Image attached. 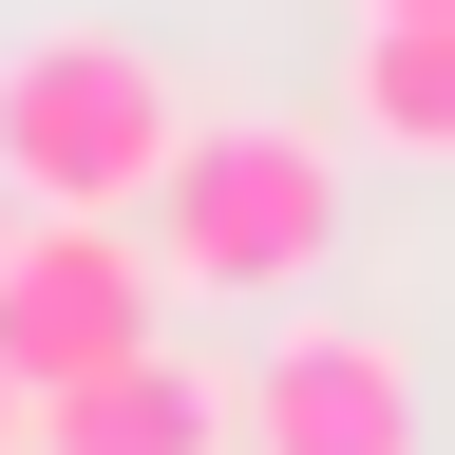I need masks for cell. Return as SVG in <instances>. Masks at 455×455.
I'll list each match as a JSON object with an SVG mask.
<instances>
[{"label": "cell", "mask_w": 455, "mask_h": 455, "mask_svg": "<svg viewBox=\"0 0 455 455\" xmlns=\"http://www.w3.org/2000/svg\"><path fill=\"white\" fill-rule=\"evenodd\" d=\"M152 209H171V284L266 304V284H323V247H341V152L304 114H209Z\"/></svg>", "instance_id": "cell-2"}, {"label": "cell", "mask_w": 455, "mask_h": 455, "mask_svg": "<svg viewBox=\"0 0 455 455\" xmlns=\"http://www.w3.org/2000/svg\"><path fill=\"white\" fill-rule=\"evenodd\" d=\"M38 455H247V379H209L190 341H152V361L38 398Z\"/></svg>", "instance_id": "cell-5"}, {"label": "cell", "mask_w": 455, "mask_h": 455, "mask_svg": "<svg viewBox=\"0 0 455 455\" xmlns=\"http://www.w3.org/2000/svg\"><path fill=\"white\" fill-rule=\"evenodd\" d=\"M341 133L398 171H455V20H361L341 57Z\"/></svg>", "instance_id": "cell-6"}, {"label": "cell", "mask_w": 455, "mask_h": 455, "mask_svg": "<svg viewBox=\"0 0 455 455\" xmlns=\"http://www.w3.org/2000/svg\"><path fill=\"white\" fill-rule=\"evenodd\" d=\"M361 20H455V0H361Z\"/></svg>", "instance_id": "cell-9"}, {"label": "cell", "mask_w": 455, "mask_h": 455, "mask_svg": "<svg viewBox=\"0 0 455 455\" xmlns=\"http://www.w3.org/2000/svg\"><path fill=\"white\" fill-rule=\"evenodd\" d=\"M0 455H38V379L20 361H0Z\"/></svg>", "instance_id": "cell-7"}, {"label": "cell", "mask_w": 455, "mask_h": 455, "mask_svg": "<svg viewBox=\"0 0 455 455\" xmlns=\"http://www.w3.org/2000/svg\"><path fill=\"white\" fill-rule=\"evenodd\" d=\"M247 455H436L398 323H284L247 361Z\"/></svg>", "instance_id": "cell-4"}, {"label": "cell", "mask_w": 455, "mask_h": 455, "mask_svg": "<svg viewBox=\"0 0 455 455\" xmlns=\"http://www.w3.org/2000/svg\"><path fill=\"white\" fill-rule=\"evenodd\" d=\"M152 341H171V247H133V209H38L20 266H0V361L38 398H76Z\"/></svg>", "instance_id": "cell-3"}, {"label": "cell", "mask_w": 455, "mask_h": 455, "mask_svg": "<svg viewBox=\"0 0 455 455\" xmlns=\"http://www.w3.org/2000/svg\"><path fill=\"white\" fill-rule=\"evenodd\" d=\"M20 228H38V209H20V171H0V266H20Z\"/></svg>", "instance_id": "cell-8"}, {"label": "cell", "mask_w": 455, "mask_h": 455, "mask_svg": "<svg viewBox=\"0 0 455 455\" xmlns=\"http://www.w3.org/2000/svg\"><path fill=\"white\" fill-rule=\"evenodd\" d=\"M190 133L209 114H171V76L133 38H95V20L0 38V171H20V209H152Z\"/></svg>", "instance_id": "cell-1"}]
</instances>
